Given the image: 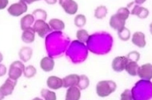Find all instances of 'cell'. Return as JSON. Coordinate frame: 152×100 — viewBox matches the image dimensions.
I'll use <instances>...</instances> for the list:
<instances>
[{
  "mask_svg": "<svg viewBox=\"0 0 152 100\" xmlns=\"http://www.w3.org/2000/svg\"><path fill=\"white\" fill-rule=\"evenodd\" d=\"M116 14L121 17L124 20H126L129 17L130 12L127 8L122 7L118 9Z\"/></svg>",
  "mask_w": 152,
  "mask_h": 100,
  "instance_id": "cell-28",
  "label": "cell"
},
{
  "mask_svg": "<svg viewBox=\"0 0 152 100\" xmlns=\"http://www.w3.org/2000/svg\"><path fill=\"white\" fill-rule=\"evenodd\" d=\"M32 55V50L29 47H23L20 50L19 56L20 58L24 62L29 61Z\"/></svg>",
  "mask_w": 152,
  "mask_h": 100,
  "instance_id": "cell-20",
  "label": "cell"
},
{
  "mask_svg": "<svg viewBox=\"0 0 152 100\" xmlns=\"http://www.w3.org/2000/svg\"><path fill=\"white\" fill-rule=\"evenodd\" d=\"M76 38L80 41L87 43L89 40L90 36L86 30H80L77 31Z\"/></svg>",
  "mask_w": 152,
  "mask_h": 100,
  "instance_id": "cell-22",
  "label": "cell"
},
{
  "mask_svg": "<svg viewBox=\"0 0 152 100\" xmlns=\"http://www.w3.org/2000/svg\"><path fill=\"white\" fill-rule=\"evenodd\" d=\"M17 83V80L12 79L9 78L5 83L0 87V100L5 96L11 95Z\"/></svg>",
  "mask_w": 152,
  "mask_h": 100,
  "instance_id": "cell-3",
  "label": "cell"
},
{
  "mask_svg": "<svg viewBox=\"0 0 152 100\" xmlns=\"http://www.w3.org/2000/svg\"><path fill=\"white\" fill-rule=\"evenodd\" d=\"M149 11L147 9L135 5L132 10L131 14L135 15L141 19H144L148 17L149 15Z\"/></svg>",
  "mask_w": 152,
  "mask_h": 100,
  "instance_id": "cell-15",
  "label": "cell"
},
{
  "mask_svg": "<svg viewBox=\"0 0 152 100\" xmlns=\"http://www.w3.org/2000/svg\"><path fill=\"white\" fill-rule=\"evenodd\" d=\"M28 7L23 0H20L19 2L14 3L8 9L9 13L14 17H18L26 13Z\"/></svg>",
  "mask_w": 152,
  "mask_h": 100,
  "instance_id": "cell-4",
  "label": "cell"
},
{
  "mask_svg": "<svg viewBox=\"0 0 152 100\" xmlns=\"http://www.w3.org/2000/svg\"><path fill=\"white\" fill-rule=\"evenodd\" d=\"M128 62L129 60L126 57H117L113 60L112 68L115 71L121 72L125 69Z\"/></svg>",
  "mask_w": 152,
  "mask_h": 100,
  "instance_id": "cell-7",
  "label": "cell"
},
{
  "mask_svg": "<svg viewBox=\"0 0 152 100\" xmlns=\"http://www.w3.org/2000/svg\"><path fill=\"white\" fill-rule=\"evenodd\" d=\"M33 29L35 32L37 33L38 35L42 38H44L48 33L51 31L49 25L44 20L41 19L36 21Z\"/></svg>",
  "mask_w": 152,
  "mask_h": 100,
  "instance_id": "cell-5",
  "label": "cell"
},
{
  "mask_svg": "<svg viewBox=\"0 0 152 100\" xmlns=\"http://www.w3.org/2000/svg\"><path fill=\"white\" fill-rule=\"evenodd\" d=\"M116 84L113 80H102L96 85V93L99 96L106 97L115 91Z\"/></svg>",
  "mask_w": 152,
  "mask_h": 100,
  "instance_id": "cell-1",
  "label": "cell"
},
{
  "mask_svg": "<svg viewBox=\"0 0 152 100\" xmlns=\"http://www.w3.org/2000/svg\"><path fill=\"white\" fill-rule=\"evenodd\" d=\"M81 96L80 89L75 86L70 87L66 91V100H78Z\"/></svg>",
  "mask_w": 152,
  "mask_h": 100,
  "instance_id": "cell-13",
  "label": "cell"
},
{
  "mask_svg": "<svg viewBox=\"0 0 152 100\" xmlns=\"http://www.w3.org/2000/svg\"><path fill=\"white\" fill-rule=\"evenodd\" d=\"M47 85L51 89L57 90L63 87V80L58 77L50 76L47 80Z\"/></svg>",
  "mask_w": 152,
  "mask_h": 100,
  "instance_id": "cell-12",
  "label": "cell"
},
{
  "mask_svg": "<svg viewBox=\"0 0 152 100\" xmlns=\"http://www.w3.org/2000/svg\"><path fill=\"white\" fill-rule=\"evenodd\" d=\"M59 4L68 14H75L78 11V4L73 0H59Z\"/></svg>",
  "mask_w": 152,
  "mask_h": 100,
  "instance_id": "cell-6",
  "label": "cell"
},
{
  "mask_svg": "<svg viewBox=\"0 0 152 100\" xmlns=\"http://www.w3.org/2000/svg\"><path fill=\"white\" fill-rule=\"evenodd\" d=\"M6 73H7V67L4 64H0V77L4 76Z\"/></svg>",
  "mask_w": 152,
  "mask_h": 100,
  "instance_id": "cell-33",
  "label": "cell"
},
{
  "mask_svg": "<svg viewBox=\"0 0 152 100\" xmlns=\"http://www.w3.org/2000/svg\"><path fill=\"white\" fill-rule=\"evenodd\" d=\"M89 85V80L85 75L79 76V80L77 86L80 90L86 89Z\"/></svg>",
  "mask_w": 152,
  "mask_h": 100,
  "instance_id": "cell-21",
  "label": "cell"
},
{
  "mask_svg": "<svg viewBox=\"0 0 152 100\" xmlns=\"http://www.w3.org/2000/svg\"><path fill=\"white\" fill-rule=\"evenodd\" d=\"M139 67V66L137 62L129 61L125 67V70L131 76H136L137 75Z\"/></svg>",
  "mask_w": 152,
  "mask_h": 100,
  "instance_id": "cell-18",
  "label": "cell"
},
{
  "mask_svg": "<svg viewBox=\"0 0 152 100\" xmlns=\"http://www.w3.org/2000/svg\"><path fill=\"white\" fill-rule=\"evenodd\" d=\"M25 76L27 78H31L34 77L37 72V70L32 65H29L24 70Z\"/></svg>",
  "mask_w": 152,
  "mask_h": 100,
  "instance_id": "cell-27",
  "label": "cell"
},
{
  "mask_svg": "<svg viewBox=\"0 0 152 100\" xmlns=\"http://www.w3.org/2000/svg\"><path fill=\"white\" fill-rule=\"evenodd\" d=\"M146 1V0H135V2L137 3V4L140 5V4L144 3Z\"/></svg>",
  "mask_w": 152,
  "mask_h": 100,
  "instance_id": "cell-36",
  "label": "cell"
},
{
  "mask_svg": "<svg viewBox=\"0 0 152 100\" xmlns=\"http://www.w3.org/2000/svg\"><path fill=\"white\" fill-rule=\"evenodd\" d=\"M35 38V31L31 27L27 28L24 30L22 35V39L26 43H31L33 42Z\"/></svg>",
  "mask_w": 152,
  "mask_h": 100,
  "instance_id": "cell-16",
  "label": "cell"
},
{
  "mask_svg": "<svg viewBox=\"0 0 152 100\" xmlns=\"http://www.w3.org/2000/svg\"><path fill=\"white\" fill-rule=\"evenodd\" d=\"M107 13V8L104 6L98 7L95 11V17L97 19H102L106 16Z\"/></svg>",
  "mask_w": 152,
  "mask_h": 100,
  "instance_id": "cell-23",
  "label": "cell"
},
{
  "mask_svg": "<svg viewBox=\"0 0 152 100\" xmlns=\"http://www.w3.org/2000/svg\"><path fill=\"white\" fill-rule=\"evenodd\" d=\"M118 34L120 39L123 41H127L130 38V31L125 27L118 31Z\"/></svg>",
  "mask_w": 152,
  "mask_h": 100,
  "instance_id": "cell-25",
  "label": "cell"
},
{
  "mask_svg": "<svg viewBox=\"0 0 152 100\" xmlns=\"http://www.w3.org/2000/svg\"><path fill=\"white\" fill-rule=\"evenodd\" d=\"M33 14H35L36 16H39V17H38L39 18L40 16L41 17H42V20H44V21H45L46 20V18H47V13H46V11L42 10V9H37V10H35Z\"/></svg>",
  "mask_w": 152,
  "mask_h": 100,
  "instance_id": "cell-31",
  "label": "cell"
},
{
  "mask_svg": "<svg viewBox=\"0 0 152 100\" xmlns=\"http://www.w3.org/2000/svg\"><path fill=\"white\" fill-rule=\"evenodd\" d=\"M125 21L126 20L116 14L112 16L109 24L112 28L119 31L124 27Z\"/></svg>",
  "mask_w": 152,
  "mask_h": 100,
  "instance_id": "cell-9",
  "label": "cell"
},
{
  "mask_svg": "<svg viewBox=\"0 0 152 100\" xmlns=\"http://www.w3.org/2000/svg\"><path fill=\"white\" fill-rule=\"evenodd\" d=\"M25 2H26L27 4H31L35 1H39V0H23Z\"/></svg>",
  "mask_w": 152,
  "mask_h": 100,
  "instance_id": "cell-35",
  "label": "cell"
},
{
  "mask_svg": "<svg viewBox=\"0 0 152 100\" xmlns=\"http://www.w3.org/2000/svg\"><path fill=\"white\" fill-rule=\"evenodd\" d=\"M55 62L51 57H45L42 59L40 62L41 69L44 71L50 72L54 69Z\"/></svg>",
  "mask_w": 152,
  "mask_h": 100,
  "instance_id": "cell-14",
  "label": "cell"
},
{
  "mask_svg": "<svg viewBox=\"0 0 152 100\" xmlns=\"http://www.w3.org/2000/svg\"><path fill=\"white\" fill-rule=\"evenodd\" d=\"M2 60H3V56L2 54L0 53V62H1Z\"/></svg>",
  "mask_w": 152,
  "mask_h": 100,
  "instance_id": "cell-37",
  "label": "cell"
},
{
  "mask_svg": "<svg viewBox=\"0 0 152 100\" xmlns=\"http://www.w3.org/2000/svg\"><path fill=\"white\" fill-rule=\"evenodd\" d=\"M50 26L55 30H61L65 28V24L63 21L56 18L51 19L49 22Z\"/></svg>",
  "mask_w": 152,
  "mask_h": 100,
  "instance_id": "cell-19",
  "label": "cell"
},
{
  "mask_svg": "<svg viewBox=\"0 0 152 100\" xmlns=\"http://www.w3.org/2000/svg\"><path fill=\"white\" fill-rule=\"evenodd\" d=\"M132 93L129 89H126L121 95V100H132Z\"/></svg>",
  "mask_w": 152,
  "mask_h": 100,
  "instance_id": "cell-30",
  "label": "cell"
},
{
  "mask_svg": "<svg viewBox=\"0 0 152 100\" xmlns=\"http://www.w3.org/2000/svg\"><path fill=\"white\" fill-rule=\"evenodd\" d=\"M140 57V54L137 51H132L130 52L129 53L127 57L129 61H134L137 62L139 60Z\"/></svg>",
  "mask_w": 152,
  "mask_h": 100,
  "instance_id": "cell-29",
  "label": "cell"
},
{
  "mask_svg": "<svg viewBox=\"0 0 152 100\" xmlns=\"http://www.w3.org/2000/svg\"><path fill=\"white\" fill-rule=\"evenodd\" d=\"M9 3V0H0V10L7 7Z\"/></svg>",
  "mask_w": 152,
  "mask_h": 100,
  "instance_id": "cell-32",
  "label": "cell"
},
{
  "mask_svg": "<svg viewBox=\"0 0 152 100\" xmlns=\"http://www.w3.org/2000/svg\"><path fill=\"white\" fill-rule=\"evenodd\" d=\"M63 87L64 88L75 86L78 85L79 76L77 74H70L63 78Z\"/></svg>",
  "mask_w": 152,
  "mask_h": 100,
  "instance_id": "cell-10",
  "label": "cell"
},
{
  "mask_svg": "<svg viewBox=\"0 0 152 100\" xmlns=\"http://www.w3.org/2000/svg\"><path fill=\"white\" fill-rule=\"evenodd\" d=\"M46 2L49 5H54L57 2V0H45Z\"/></svg>",
  "mask_w": 152,
  "mask_h": 100,
  "instance_id": "cell-34",
  "label": "cell"
},
{
  "mask_svg": "<svg viewBox=\"0 0 152 100\" xmlns=\"http://www.w3.org/2000/svg\"><path fill=\"white\" fill-rule=\"evenodd\" d=\"M74 21L75 24L77 27H82L86 24V17L83 15L78 14L75 17Z\"/></svg>",
  "mask_w": 152,
  "mask_h": 100,
  "instance_id": "cell-26",
  "label": "cell"
},
{
  "mask_svg": "<svg viewBox=\"0 0 152 100\" xmlns=\"http://www.w3.org/2000/svg\"><path fill=\"white\" fill-rule=\"evenodd\" d=\"M41 94L46 100H56V93L52 91H50L48 89H42L41 91Z\"/></svg>",
  "mask_w": 152,
  "mask_h": 100,
  "instance_id": "cell-24",
  "label": "cell"
},
{
  "mask_svg": "<svg viewBox=\"0 0 152 100\" xmlns=\"http://www.w3.org/2000/svg\"><path fill=\"white\" fill-rule=\"evenodd\" d=\"M34 18L31 14H27L24 16L21 20V29L23 30L31 27L34 22Z\"/></svg>",
  "mask_w": 152,
  "mask_h": 100,
  "instance_id": "cell-17",
  "label": "cell"
},
{
  "mask_svg": "<svg viewBox=\"0 0 152 100\" xmlns=\"http://www.w3.org/2000/svg\"><path fill=\"white\" fill-rule=\"evenodd\" d=\"M137 75L140 78L150 80L152 77V65L150 63L143 64L139 67Z\"/></svg>",
  "mask_w": 152,
  "mask_h": 100,
  "instance_id": "cell-8",
  "label": "cell"
},
{
  "mask_svg": "<svg viewBox=\"0 0 152 100\" xmlns=\"http://www.w3.org/2000/svg\"><path fill=\"white\" fill-rule=\"evenodd\" d=\"M132 43L138 47L142 48L146 45L145 35L141 32H136L132 36Z\"/></svg>",
  "mask_w": 152,
  "mask_h": 100,
  "instance_id": "cell-11",
  "label": "cell"
},
{
  "mask_svg": "<svg viewBox=\"0 0 152 100\" xmlns=\"http://www.w3.org/2000/svg\"><path fill=\"white\" fill-rule=\"evenodd\" d=\"M24 69V64L22 62L18 61L13 62L10 67L9 78L12 79L17 80L22 76Z\"/></svg>",
  "mask_w": 152,
  "mask_h": 100,
  "instance_id": "cell-2",
  "label": "cell"
}]
</instances>
